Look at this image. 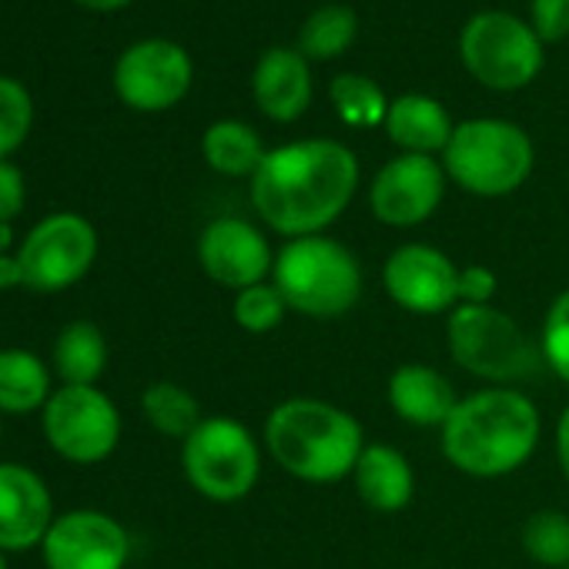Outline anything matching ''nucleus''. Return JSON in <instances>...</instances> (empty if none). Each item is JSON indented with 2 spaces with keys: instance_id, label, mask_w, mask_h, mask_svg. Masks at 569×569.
<instances>
[{
  "instance_id": "1",
  "label": "nucleus",
  "mask_w": 569,
  "mask_h": 569,
  "mask_svg": "<svg viewBox=\"0 0 569 569\" xmlns=\"http://www.w3.org/2000/svg\"><path fill=\"white\" fill-rule=\"evenodd\" d=\"M359 188V161L342 141L306 138L264 154L251 174V204L284 238L322 234Z\"/></svg>"
},
{
  "instance_id": "2",
  "label": "nucleus",
  "mask_w": 569,
  "mask_h": 569,
  "mask_svg": "<svg viewBox=\"0 0 569 569\" xmlns=\"http://www.w3.org/2000/svg\"><path fill=\"white\" fill-rule=\"evenodd\" d=\"M539 409L512 386L479 389L442 426V456L466 476L499 479L522 469L539 446Z\"/></svg>"
},
{
  "instance_id": "3",
  "label": "nucleus",
  "mask_w": 569,
  "mask_h": 569,
  "mask_svg": "<svg viewBox=\"0 0 569 569\" xmlns=\"http://www.w3.org/2000/svg\"><path fill=\"white\" fill-rule=\"evenodd\" d=\"M271 459L302 482H339L352 476L366 442L352 412L326 399H284L264 419Z\"/></svg>"
},
{
  "instance_id": "4",
  "label": "nucleus",
  "mask_w": 569,
  "mask_h": 569,
  "mask_svg": "<svg viewBox=\"0 0 569 569\" xmlns=\"http://www.w3.org/2000/svg\"><path fill=\"white\" fill-rule=\"evenodd\" d=\"M271 284L281 292L289 312L309 319H339L362 299V264L342 241L329 234L292 238L274 254Z\"/></svg>"
},
{
  "instance_id": "5",
  "label": "nucleus",
  "mask_w": 569,
  "mask_h": 569,
  "mask_svg": "<svg viewBox=\"0 0 569 569\" xmlns=\"http://www.w3.org/2000/svg\"><path fill=\"white\" fill-rule=\"evenodd\" d=\"M446 339L456 366L492 386L532 379L539 366H546L539 342H532L512 316L492 306H456Z\"/></svg>"
},
{
  "instance_id": "6",
  "label": "nucleus",
  "mask_w": 569,
  "mask_h": 569,
  "mask_svg": "<svg viewBox=\"0 0 569 569\" xmlns=\"http://www.w3.org/2000/svg\"><path fill=\"white\" fill-rule=\"evenodd\" d=\"M446 174L479 198L512 194L532 171L529 134L499 118L462 121L446 144Z\"/></svg>"
},
{
  "instance_id": "7",
  "label": "nucleus",
  "mask_w": 569,
  "mask_h": 569,
  "mask_svg": "<svg viewBox=\"0 0 569 569\" xmlns=\"http://www.w3.org/2000/svg\"><path fill=\"white\" fill-rule=\"evenodd\" d=\"M188 482L211 502L244 499L261 476V452L254 436L228 416L201 419L181 449Z\"/></svg>"
},
{
  "instance_id": "8",
  "label": "nucleus",
  "mask_w": 569,
  "mask_h": 569,
  "mask_svg": "<svg viewBox=\"0 0 569 569\" xmlns=\"http://www.w3.org/2000/svg\"><path fill=\"white\" fill-rule=\"evenodd\" d=\"M459 51L472 78L496 91L526 88L542 68V44L532 24L502 11L476 14L462 28Z\"/></svg>"
},
{
  "instance_id": "9",
  "label": "nucleus",
  "mask_w": 569,
  "mask_h": 569,
  "mask_svg": "<svg viewBox=\"0 0 569 569\" xmlns=\"http://www.w3.org/2000/svg\"><path fill=\"white\" fill-rule=\"evenodd\" d=\"M94 224L81 214L61 211L34 224V231L21 244L18 261L24 268V284H31L34 292H61L84 278V271L94 264Z\"/></svg>"
},
{
  "instance_id": "10",
  "label": "nucleus",
  "mask_w": 569,
  "mask_h": 569,
  "mask_svg": "<svg viewBox=\"0 0 569 569\" xmlns=\"http://www.w3.org/2000/svg\"><path fill=\"white\" fill-rule=\"evenodd\" d=\"M44 432L64 459L91 466L114 452L121 416L101 389L64 386L44 406Z\"/></svg>"
},
{
  "instance_id": "11",
  "label": "nucleus",
  "mask_w": 569,
  "mask_h": 569,
  "mask_svg": "<svg viewBox=\"0 0 569 569\" xmlns=\"http://www.w3.org/2000/svg\"><path fill=\"white\" fill-rule=\"evenodd\" d=\"M191 88V58L181 44L148 38L131 44L114 64V91L134 111L174 108Z\"/></svg>"
},
{
  "instance_id": "12",
  "label": "nucleus",
  "mask_w": 569,
  "mask_h": 569,
  "mask_svg": "<svg viewBox=\"0 0 569 569\" xmlns=\"http://www.w3.org/2000/svg\"><path fill=\"white\" fill-rule=\"evenodd\" d=\"M389 299L412 316H439L459 306V264L432 244H402L386 258Z\"/></svg>"
},
{
  "instance_id": "13",
  "label": "nucleus",
  "mask_w": 569,
  "mask_h": 569,
  "mask_svg": "<svg viewBox=\"0 0 569 569\" xmlns=\"http://www.w3.org/2000/svg\"><path fill=\"white\" fill-rule=\"evenodd\" d=\"M446 171L429 154H399L372 181V214L389 228H416L439 208Z\"/></svg>"
},
{
  "instance_id": "14",
  "label": "nucleus",
  "mask_w": 569,
  "mask_h": 569,
  "mask_svg": "<svg viewBox=\"0 0 569 569\" xmlns=\"http://www.w3.org/2000/svg\"><path fill=\"white\" fill-rule=\"evenodd\" d=\"M128 552L124 526L94 509L61 516L44 536L48 569H124Z\"/></svg>"
},
{
  "instance_id": "15",
  "label": "nucleus",
  "mask_w": 569,
  "mask_h": 569,
  "mask_svg": "<svg viewBox=\"0 0 569 569\" xmlns=\"http://www.w3.org/2000/svg\"><path fill=\"white\" fill-rule=\"evenodd\" d=\"M198 261L211 281L234 292L268 281L274 268L268 238L244 218H214L198 238Z\"/></svg>"
},
{
  "instance_id": "16",
  "label": "nucleus",
  "mask_w": 569,
  "mask_h": 569,
  "mask_svg": "<svg viewBox=\"0 0 569 569\" xmlns=\"http://www.w3.org/2000/svg\"><path fill=\"white\" fill-rule=\"evenodd\" d=\"M51 529V492L24 466H0V549H31Z\"/></svg>"
},
{
  "instance_id": "17",
  "label": "nucleus",
  "mask_w": 569,
  "mask_h": 569,
  "mask_svg": "<svg viewBox=\"0 0 569 569\" xmlns=\"http://www.w3.org/2000/svg\"><path fill=\"white\" fill-rule=\"evenodd\" d=\"M254 101L271 121H296L312 104V74L299 51L271 48L261 54L254 78Z\"/></svg>"
},
{
  "instance_id": "18",
  "label": "nucleus",
  "mask_w": 569,
  "mask_h": 569,
  "mask_svg": "<svg viewBox=\"0 0 569 569\" xmlns=\"http://www.w3.org/2000/svg\"><path fill=\"white\" fill-rule=\"evenodd\" d=\"M389 406L409 426H446L452 409L459 406L452 382L419 362L399 366L389 379Z\"/></svg>"
},
{
  "instance_id": "19",
  "label": "nucleus",
  "mask_w": 569,
  "mask_h": 569,
  "mask_svg": "<svg viewBox=\"0 0 569 569\" xmlns=\"http://www.w3.org/2000/svg\"><path fill=\"white\" fill-rule=\"evenodd\" d=\"M352 482L359 499L376 509V512H399L412 502L416 492V476L409 459L396 446H366L356 469Z\"/></svg>"
},
{
  "instance_id": "20",
  "label": "nucleus",
  "mask_w": 569,
  "mask_h": 569,
  "mask_svg": "<svg viewBox=\"0 0 569 569\" xmlns=\"http://www.w3.org/2000/svg\"><path fill=\"white\" fill-rule=\"evenodd\" d=\"M386 131L406 154L432 158V151H446L456 128L449 121V111L439 101L426 94H402L389 104Z\"/></svg>"
},
{
  "instance_id": "21",
  "label": "nucleus",
  "mask_w": 569,
  "mask_h": 569,
  "mask_svg": "<svg viewBox=\"0 0 569 569\" xmlns=\"http://www.w3.org/2000/svg\"><path fill=\"white\" fill-rule=\"evenodd\" d=\"M201 151H204V161L218 174H228V178L254 174L268 154L261 138L241 121H214L201 138Z\"/></svg>"
},
{
  "instance_id": "22",
  "label": "nucleus",
  "mask_w": 569,
  "mask_h": 569,
  "mask_svg": "<svg viewBox=\"0 0 569 569\" xmlns=\"http://www.w3.org/2000/svg\"><path fill=\"white\" fill-rule=\"evenodd\" d=\"M48 382V369L34 352H0V409L4 412H34L38 406H44Z\"/></svg>"
},
{
  "instance_id": "23",
  "label": "nucleus",
  "mask_w": 569,
  "mask_h": 569,
  "mask_svg": "<svg viewBox=\"0 0 569 569\" xmlns=\"http://www.w3.org/2000/svg\"><path fill=\"white\" fill-rule=\"evenodd\" d=\"M58 372L68 386H91L108 362V346L98 326L91 322H71L54 346Z\"/></svg>"
},
{
  "instance_id": "24",
  "label": "nucleus",
  "mask_w": 569,
  "mask_h": 569,
  "mask_svg": "<svg viewBox=\"0 0 569 569\" xmlns=\"http://www.w3.org/2000/svg\"><path fill=\"white\" fill-rule=\"evenodd\" d=\"M141 406H144L148 422L161 436H171V439H181L184 442L201 426L198 399L188 389L174 386V382H154V386H148Z\"/></svg>"
},
{
  "instance_id": "25",
  "label": "nucleus",
  "mask_w": 569,
  "mask_h": 569,
  "mask_svg": "<svg viewBox=\"0 0 569 569\" xmlns=\"http://www.w3.org/2000/svg\"><path fill=\"white\" fill-rule=\"evenodd\" d=\"M356 28H359V21H356L352 8H342V4L319 8L306 21V28L299 34V54L302 58H319V61L336 58V54H342L352 44Z\"/></svg>"
},
{
  "instance_id": "26",
  "label": "nucleus",
  "mask_w": 569,
  "mask_h": 569,
  "mask_svg": "<svg viewBox=\"0 0 569 569\" xmlns=\"http://www.w3.org/2000/svg\"><path fill=\"white\" fill-rule=\"evenodd\" d=\"M329 98H332L339 118L356 128H372V124L386 121V114H389L386 94L379 91L376 81H369L362 74H339L329 88Z\"/></svg>"
},
{
  "instance_id": "27",
  "label": "nucleus",
  "mask_w": 569,
  "mask_h": 569,
  "mask_svg": "<svg viewBox=\"0 0 569 569\" xmlns=\"http://www.w3.org/2000/svg\"><path fill=\"white\" fill-rule=\"evenodd\" d=\"M522 549L532 562L566 569L569 566V516L539 509L522 526Z\"/></svg>"
},
{
  "instance_id": "28",
  "label": "nucleus",
  "mask_w": 569,
  "mask_h": 569,
  "mask_svg": "<svg viewBox=\"0 0 569 569\" xmlns=\"http://www.w3.org/2000/svg\"><path fill=\"white\" fill-rule=\"evenodd\" d=\"M231 316H234L238 329H244L251 336H268L281 326L284 316H289V306H284L281 292L271 281H261V284H251V289L234 296Z\"/></svg>"
},
{
  "instance_id": "29",
  "label": "nucleus",
  "mask_w": 569,
  "mask_h": 569,
  "mask_svg": "<svg viewBox=\"0 0 569 569\" xmlns=\"http://www.w3.org/2000/svg\"><path fill=\"white\" fill-rule=\"evenodd\" d=\"M34 104L21 81L0 74V161H8L11 151H18L31 131Z\"/></svg>"
},
{
  "instance_id": "30",
  "label": "nucleus",
  "mask_w": 569,
  "mask_h": 569,
  "mask_svg": "<svg viewBox=\"0 0 569 569\" xmlns=\"http://www.w3.org/2000/svg\"><path fill=\"white\" fill-rule=\"evenodd\" d=\"M539 349H542V362L569 386V289L552 299L542 322Z\"/></svg>"
},
{
  "instance_id": "31",
  "label": "nucleus",
  "mask_w": 569,
  "mask_h": 569,
  "mask_svg": "<svg viewBox=\"0 0 569 569\" xmlns=\"http://www.w3.org/2000/svg\"><path fill=\"white\" fill-rule=\"evenodd\" d=\"M499 292V278L486 264L459 268V306H489Z\"/></svg>"
},
{
  "instance_id": "32",
  "label": "nucleus",
  "mask_w": 569,
  "mask_h": 569,
  "mask_svg": "<svg viewBox=\"0 0 569 569\" xmlns=\"http://www.w3.org/2000/svg\"><path fill=\"white\" fill-rule=\"evenodd\" d=\"M532 31L539 41H559L569 34V0H532Z\"/></svg>"
},
{
  "instance_id": "33",
  "label": "nucleus",
  "mask_w": 569,
  "mask_h": 569,
  "mask_svg": "<svg viewBox=\"0 0 569 569\" xmlns=\"http://www.w3.org/2000/svg\"><path fill=\"white\" fill-rule=\"evenodd\" d=\"M24 208V174L11 164V161H0V221L18 218Z\"/></svg>"
},
{
  "instance_id": "34",
  "label": "nucleus",
  "mask_w": 569,
  "mask_h": 569,
  "mask_svg": "<svg viewBox=\"0 0 569 569\" xmlns=\"http://www.w3.org/2000/svg\"><path fill=\"white\" fill-rule=\"evenodd\" d=\"M556 459H559L562 476L569 479V406H566V412L556 422Z\"/></svg>"
},
{
  "instance_id": "35",
  "label": "nucleus",
  "mask_w": 569,
  "mask_h": 569,
  "mask_svg": "<svg viewBox=\"0 0 569 569\" xmlns=\"http://www.w3.org/2000/svg\"><path fill=\"white\" fill-rule=\"evenodd\" d=\"M14 284H24V268L18 258L0 254V289H14Z\"/></svg>"
},
{
  "instance_id": "36",
  "label": "nucleus",
  "mask_w": 569,
  "mask_h": 569,
  "mask_svg": "<svg viewBox=\"0 0 569 569\" xmlns=\"http://www.w3.org/2000/svg\"><path fill=\"white\" fill-rule=\"evenodd\" d=\"M74 4H81L88 11H118V8L131 4V0H74Z\"/></svg>"
},
{
  "instance_id": "37",
  "label": "nucleus",
  "mask_w": 569,
  "mask_h": 569,
  "mask_svg": "<svg viewBox=\"0 0 569 569\" xmlns=\"http://www.w3.org/2000/svg\"><path fill=\"white\" fill-rule=\"evenodd\" d=\"M14 241V231H11V224L8 221H0V254L8 251V244Z\"/></svg>"
},
{
  "instance_id": "38",
  "label": "nucleus",
  "mask_w": 569,
  "mask_h": 569,
  "mask_svg": "<svg viewBox=\"0 0 569 569\" xmlns=\"http://www.w3.org/2000/svg\"><path fill=\"white\" fill-rule=\"evenodd\" d=\"M0 569H8V562H4V556H0Z\"/></svg>"
},
{
  "instance_id": "39",
  "label": "nucleus",
  "mask_w": 569,
  "mask_h": 569,
  "mask_svg": "<svg viewBox=\"0 0 569 569\" xmlns=\"http://www.w3.org/2000/svg\"><path fill=\"white\" fill-rule=\"evenodd\" d=\"M566 569H569V566H566Z\"/></svg>"
}]
</instances>
